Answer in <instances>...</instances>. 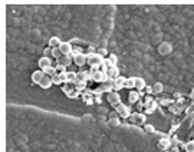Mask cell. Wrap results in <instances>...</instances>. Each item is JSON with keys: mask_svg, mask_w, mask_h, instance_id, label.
Listing matches in <instances>:
<instances>
[{"mask_svg": "<svg viewBox=\"0 0 194 152\" xmlns=\"http://www.w3.org/2000/svg\"><path fill=\"white\" fill-rule=\"evenodd\" d=\"M184 149H185V152H194V141H190V142L185 143Z\"/></svg>", "mask_w": 194, "mask_h": 152, "instance_id": "cell-21", "label": "cell"}, {"mask_svg": "<svg viewBox=\"0 0 194 152\" xmlns=\"http://www.w3.org/2000/svg\"><path fill=\"white\" fill-rule=\"evenodd\" d=\"M108 100H109V103L115 105V106H117L118 103H121V102H119L121 99H119L118 92H109L108 93Z\"/></svg>", "mask_w": 194, "mask_h": 152, "instance_id": "cell-6", "label": "cell"}, {"mask_svg": "<svg viewBox=\"0 0 194 152\" xmlns=\"http://www.w3.org/2000/svg\"><path fill=\"white\" fill-rule=\"evenodd\" d=\"M61 43L62 40L58 36H53V38L49 39V48H52V49H58L59 46H61Z\"/></svg>", "mask_w": 194, "mask_h": 152, "instance_id": "cell-14", "label": "cell"}, {"mask_svg": "<svg viewBox=\"0 0 194 152\" xmlns=\"http://www.w3.org/2000/svg\"><path fill=\"white\" fill-rule=\"evenodd\" d=\"M92 73V81L95 82H106L109 79L108 75L102 71H96V72H91Z\"/></svg>", "mask_w": 194, "mask_h": 152, "instance_id": "cell-3", "label": "cell"}, {"mask_svg": "<svg viewBox=\"0 0 194 152\" xmlns=\"http://www.w3.org/2000/svg\"><path fill=\"white\" fill-rule=\"evenodd\" d=\"M135 88H137L138 90L145 89V81H144L142 78H137V79H135Z\"/></svg>", "mask_w": 194, "mask_h": 152, "instance_id": "cell-17", "label": "cell"}, {"mask_svg": "<svg viewBox=\"0 0 194 152\" xmlns=\"http://www.w3.org/2000/svg\"><path fill=\"white\" fill-rule=\"evenodd\" d=\"M106 75H108V78H111V79H117L119 76V69L117 66H112V67H109L108 71H106Z\"/></svg>", "mask_w": 194, "mask_h": 152, "instance_id": "cell-12", "label": "cell"}, {"mask_svg": "<svg viewBox=\"0 0 194 152\" xmlns=\"http://www.w3.org/2000/svg\"><path fill=\"white\" fill-rule=\"evenodd\" d=\"M45 76H46V75H45V72H43V71H35L33 73H32V82L39 85Z\"/></svg>", "mask_w": 194, "mask_h": 152, "instance_id": "cell-5", "label": "cell"}, {"mask_svg": "<svg viewBox=\"0 0 194 152\" xmlns=\"http://www.w3.org/2000/svg\"><path fill=\"white\" fill-rule=\"evenodd\" d=\"M145 131H148V132H154V126H152V125H147V126H145Z\"/></svg>", "mask_w": 194, "mask_h": 152, "instance_id": "cell-33", "label": "cell"}, {"mask_svg": "<svg viewBox=\"0 0 194 152\" xmlns=\"http://www.w3.org/2000/svg\"><path fill=\"white\" fill-rule=\"evenodd\" d=\"M162 89H164V86H162L161 82H157V83H154V86H152V92H154V93H161Z\"/></svg>", "mask_w": 194, "mask_h": 152, "instance_id": "cell-19", "label": "cell"}, {"mask_svg": "<svg viewBox=\"0 0 194 152\" xmlns=\"http://www.w3.org/2000/svg\"><path fill=\"white\" fill-rule=\"evenodd\" d=\"M162 152H164V151H162Z\"/></svg>", "mask_w": 194, "mask_h": 152, "instance_id": "cell-35", "label": "cell"}, {"mask_svg": "<svg viewBox=\"0 0 194 152\" xmlns=\"http://www.w3.org/2000/svg\"><path fill=\"white\" fill-rule=\"evenodd\" d=\"M52 56L56 57V59H61V57H62L61 50H59V49H53V50H52Z\"/></svg>", "mask_w": 194, "mask_h": 152, "instance_id": "cell-25", "label": "cell"}, {"mask_svg": "<svg viewBox=\"0 0 194 152\" xmlns=\"http://www.w3.org/2000/svg\"><path fill=\"white\" fill-rule=\"evenodd\" d=\"M191 98H194V88H193V90H191Z\"/></svg>", "mask_w": 194, "mask_h": 152, "instance_id": "cell-34", "label": "cell"}, {"mask_svg": "<svg viewBox=\"0 0 194 152\" xmlns=\"http://www.w3.org/2000/svg\"><path fill=\"white\" fill-rule=\"evenodd\" d=\"M135 79H137V78H129V79H127L125 86H127V88H135Z\"/></svg>", "mask_w": 194, "mask_h": 152, "instance_id": "cell-22", "label": "cell"}, {"mask_svg": "<svg viewBox=\"0 0 194 152\" xmlns=\"http://www.w3.org/2000/svg\"><path fill=\"white\" fill-rule=\"evenodd\" d=\"M85 88V81H76V89H84Z\"/></svg>", "mask_w": 194, "mask_h": 152, "instance_id": "cell-27", "label": "cell"}, {"mask_svg": "<svg viewBox=\"0 0 194 152\" xmlns=\"http://www.w3.org/2000/svg\"><path fill=\"white\" fill-rule=\"evenodd\" d=\"M102 65H104V66L106 67V69H109V67L115 66L114 63H112V62H111V60H109V57H108V59H104V62H102Z\"/></svg>", "mask_w": 194, "mask_h": 152, "instance_id": "cell-23", "label": "cell"}, {"mask_svg": "<svg viewBox=\"0 0 194 152\" xmlns=\"http://www.w3.org/2000/svg\"><path fill=\"white\" fill-rule=\"evenodd\" d=\"M125 82H127V79H125V78H122V76H118V78H117V79L114 81V88H115V90L122 89L124 86H125Z\"/></svg>", "mask_w": 194, "mask_h": 152, "instance_id": "cell-11", "label": "cell"}, {"mask_svg": "<svg viewBox=\"0 0 194 152\" xmlns=\"http://www.w3.org/2000/svg\"><path fill=\"white\" fill-rule=\"evenodd\" d=\"M38 65H39V67H40V71H43V69H46V67L52 66V62H50V59H49V57L43 56V57H40V59H39Z\"/></svg>", "mask_w": 194, "mask_h": 152, "instance_id": "cell-7", "label": "cell"}, {"mask_svg": "<svg viewBox=\"0 0 194 152\" xmlns=\"http://www.w3.org/2000/svg\"><path fill=\"white\" fill-rule=\"evenodd\" d=\"M109 60H111V62L114 63L115 66H117V62H118V57H117V55H114V53H112V55H109Z\"/></svg>", "mask_w": 194, "mask_h": 152, "instance_id": "cell-28", "label": "cell"}, {"mask_svg": "<svg viewBox=\"0 0 194 152\" xmlns=\"http://www.w3.org/2000/svg\"><path fill=\"white\" fill-rule=\"evenodd\" d=\"M109 125H111V126H118V125H119V119H117V118L111 119V121H109Z\"/></svg>", "mask_w": 194, "mask_h": 152, "instance_id": "cell-29", "label": "cell"}, {"mask_svg": "<svg viewBox=\"0 0 194 152\" xmlns=\"http://www.w3.org/2000/svg\"><path fill=\"white\" fill-rule=\"evenodd\" d=\"M59 50H61V53H62V56H66V55H71L72 53V45L69 42H62L61 43V46H59Z\"/></svg>", "mask_w": 194, "mask_h": 152, "instance_id": "cell-4", "label": "cell"}, {"mask_svg": "<svg viewBox=\"0 0 194 152\" xmlns=\"http://www.w3.org/2000/svg\"><path fill=\"white\" fill-rule=\"evenodd\" d=\"M104 62V59L101 56L99 53H89L88 56H86V63H89L91 66H94V65H102Z\"/></svg>", "mask_w": 194, "mask_h": 152, "instance_id": "cell-1", "label": "cell"}, {"mask_svg": "<svg viewBox=\"0 0 194 152\" xmlns=\"http://www.w3.org/2000/svg\"><path fill=\"white\" fill-rule=\"evenodd\" d=\"M158 52H160V55L166 56V55H168V53L173 52V45H171L170 42L160 43V46H158Z\"/></svg>", "mask_w": 194, "mask_h": 152, "instance_id": "cell-2", "label": "cell"}, {"mask_svg": "<svg viewBox=\"0 0 194 152\" xmlns=\"http://www.w3.org/2000/svg\"><path fill=\"white\" fill-rule=\"evenodd\" d=\"M59 63H61V65H63L65 67H68L72 63V57L69 56V55H66V56H62L61 59H59Z\"/></svg>", "mask_w": 194, "mask_h": 152, "instance_id": "cell-16", "label": "cell"}, {"mask_svg": "<svg viewBox=\"0 0 194 152\" xmlns=\"http://www.w3.org/2000/svg\"><path fill=\"white\" fill-rule=\"evenodd\" d=\"M43 72H45V75L46 76H55L56 75V67H53V66H49V67H46V69H43Z\"/></svg>", "mask_w": 194, "mask_h": 152, "instance_id": "cell-18", "label": "cell"}, {"mask_svg": "<svg viewBox=\"0 0 194 152\" xmlns=\"http://www.w3.org/2000/svg\"><path fill=\"white\" fill-rule=\"evenodd\" d=\"M65 69H66V67L63 66V65H61V63L56 65V71H61V73H62V72H65Z\"/></svg>", "mask_w": 194, "mask_h": 152, "instance_id": "cell-32", "label": "cell"}, {"mask_svg": "<svg viewBox=\"0 0 194 152\" xmlns=\"http://www.w3.org/2000/svg\"><path fill=\"white\" fill-rule=\"evenodd\" d=\"M69 81H76V73L75 72H69V73H68V82Z\"/></svg>", "mask_w": 194, "mask_h": 152, "instance_id": "cell-26", "label": "cell"}, {"mask_svg": "<svg viewBox=\"0 0 194 152\" xmlns=\"http://www.w3.org/2000/svg\"><path fill=\"white\" fill-rule=\"evenodd\" d=\"M73 62H75V65H78V66H84L86 63V55H84V53H78L75 57H73Z\"/></svg>", "mask_w": 194, "mask_h": 152, "instance_id": "cell-8", "label": "cell"}, {"mask_svg": "<svg viewBox=\"0 0 194 152\" xmlns=\"http://www.w3.org/2000/svg\"><path fill=\"white\" fill-rule=\"evenodd\" d=\"M115 109H117V112H118L121 116H128V115H129V108L125 106V105H122V103H118Z\"/></svg>", "mask_w": 194, "mask_h": 152, "instance_id": "cell-10", "label": "cell"}, {"mask_svg": "<svg viewBox=\"0 0 194 152\" xmlns=\"http://www.w3.org/2000/svg\"><path fill=\"white\" fill-rule=\"evenodd\" d=\"M138 99H140V93H138V92H131V93H129V98H128V100H129L131 103H135Z\"/></svg>", "mask_w": 194, "mask_h": 152, "instance_id": "cell-20", "label": "cell"}, {"mask_svg": "<svg viewBox=\"0 0 194 152\" xmlns=\"http://www.w3.org/2000/svg\"><path fill=\"white\" fill-rule=\"evenodd\" d=\"M59 76H61V81L62 82H68V73H66V72H62V73H59Z\"/></svg>", "mask_w": 194, "mask_h": 152, "instance_id": "cell-30", "label": "cell"}, {"mask_svg": "<svg viewBox=\"0 0 194 152\" xmlns=\"http://www.w3.org/2000/svg\"><path fill=\"white\" fill-rule=\"evenodd\" d=\"M52 82L55 83V85H59V83H62L61 81V76H59V73H56L55 76H52Z\"/></svg>", "mask_w": 194, "mask_h": 152, "instance_id": "cell-24", "label": "cell"}, {"mask_svg": "<svg viewBox=\"0 0 194 152\" xmlns=\"http://www.w3.org/2000/svg\"><path fill=\"white\" fill-rule=\"evenodd\" d=\"M52 85H53V82H52V78H50V76H45L42 79V82L39 83V86H40L42 89H49Z\"/></svg>", "mask_w": 194, "mask_h": 152, "instance_id": "cell-9", "label": "cell"}, {"mask_svg": "<svg viewBox=\"0 0 194 152\" xmlns=\"http://www.w3.org/2000/svg\"><path fill=\"white\" fill-rule=\"evenodd\" d=\"M131 121H132L134 124L140 125V124H142V122L145 121V116H144V115H141V114H135V115H132V116H131Z\"/></svg>", "mask_w": 194, "mask_h": 152, "instance_id": "cell-15", "label": "cell"}, {"mask_svg": "<svg viewBox=\"0 0 194 152\" xmlns=\"http://www.w3.org/2000/svg\"><path fill=\"white\" fill-rule=\"evenodd\" d=\"M170 147H171L170 139L162 138V139H160V141H158V149H161V151H166V149H168Z\"/></svg>", "mask_w": 194, "mask_h": 152, "instance_id": "cell-13", "label": "cell"}, {"mask_svg": "<svg viewBox=\"0 0 194 152\" xmlns=\"http://www.w3.org/2000/svg\"><path fill=\"white\" fill-rule=\"evenodd\" d=\"M52 50H53L52 48H47V49H45V57H49V55H52Z\"/></svg>", "mask_w": 194, "mask_h": 152, "instance_id": "cell-31", "label": "cell"}]
</instances>
